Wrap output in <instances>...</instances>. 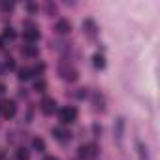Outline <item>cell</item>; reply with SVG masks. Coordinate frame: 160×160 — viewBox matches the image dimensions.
<instances>
[{"instance_id": "1", "label": "cell", "mask_w": 160, "mask_h": 160, "mask_svg": "<svg viewBox=\"0 0 160 160\" xmlns=\"http://www.w3.org/2000/svg\"><path fill=\"white\" fill-rule=\"evenodd\" d=\"M17 113V106L13 100H0V115L4 119H12Z\"/></svg>"}, {"instance_id": "2", "label": "cell", "mask_w": 160, "mask_h": 160, "mask_svg": "<svg viewBox=\"0 0 160 160\" xmlns=\"http://www.w3.org/2000/svg\"><path fill=\"white\" fill-rule=\"evenodd\" d=\"M96 154H98V147L94 143H85L79 147V156L83 160H92V158H96Z\"/></svg>"}, {"instance_id": "3", "label": "cell", "mask_w": 160, "mask_h": 160, "mask_svg": "<svg viewBox=\"0 0 160 160\" xmlns=\"http://www.w3.org/2000/svg\"><path fill=\"white\" fill-rule=\"evenodd\" d=\"M58 117H60L62 124H72L77 119V109L75 108H62L58 111Z\"/></svg>"}, {"instance_id": "4", "label": "cell", "mask_w": 160, "mask_h": 160, "mask_svg": "<svg viewBox=\"0 0 160 160\" xmlns=\"http://www.w3.org/2000/svg\"><path fill=\"white\" fill-rule=\"evenodd\" d=\"M28 28L23 32V38H25V42L28 43V45H34V42H38L40 40V32L32 27V25H27Z\"/></svg>"}, {"instance_id": "5", "label": "cell", "mask_w": 160, "mask_h": 160, "mask_svg": "<svg viewBox=\"0 0 160 160\" xmlns=\"http://www.w3.org/2000/svg\"><path fill=\"white\" fill-rule=\"evenodd\" d=\"M40 109H42L43 115H53L55 109H57V102H55L53 98H43V100L40 102Z\"/></svg>"}, {"instance_id": "6", "label": "cell", "mask_w": 160, "mask_h": 160, "mask_svg": "<svg viewBox=\"0 0 160 160\" xmlns=\"http://www.w3.org/2000/svg\"><path fill=\"white\" fill-rule=\"evenodd\" d=\"M83 30L92 38V36H96V30H98V28H96V23H94L92 19H87V21H83Z\"/></svg>"}, {"instance_id": "7", "label": "cell", "mask_w": 160, "mask_h": 160, "mask_svg": "<svg viewBox=\"0 0 160 160\" xmlns=\"http://www.w3.org/2000/svg\"><path fill=\"white\" fill-rule=\"evenodd\" d=\"M60 73L66 81H75L77 79V70H73V68H60Z\"/></svg>"}, {"instance_id": "8", "label": "cell", "mask_w": 160, "mask_h": 160, "mask_svg": "<svg viewBox=\"0 0 160 160\" xmlns=\"http://www.w3.org/2000/svg\"><path fill=\"white\" fill-rule=\"evenodd\" d=\"M70 30H72V23H70V21H66V19L57 21V32H60V34H68Z\"/></svg>"}, {"instance_id": "9", "label": "cell", "mask_w": 160, "mask_h": 160, "mask_svg": "<svg viewBox=\"0 0 160 160\" xmlns=\"http://www.w3.org/2000/svg\"><path fill=\"white\" fill-rule=\"evenodd\" d=\"M70 136H72V134H68L66 130H62V128H58V126H57V128H53V138H57L58 141H64V139H66V138H70Z\"/></svg>"}, {"instance_id": "10", "label": "cell", "mask_w": 160, "mask_h": 160, "mask_svg": "<svg viewBox=\"0 0 160 160\" xmlns=\"http://www.w3.org/2000/svg\"><path fill=\"white\" fill-rule=\"evenodd\" d=\"M17 73H19V79H21V81H27V79H30V77L34 75V70H32V68H21Z\"/></svg>"}, {"instance_id": "11", "label": "cell", "mask_w": 160, "mask_h": 160, "mask_svg": "<svg viewBox=\"0 0 160 160\" xmlns=\"http://www.w3.org/2000/svg\"><path fill=\"white\" fill-rule=\"evenodd\" d=\"M138 156H139V160H151V156L147 152V147L143 143H138Z\"/></svg>"}, {"instance_id": "12", "label": "cell", "mask_w": 160, "mask_h": 160, "mask_svg": "<svg viewBox=\"0 0 160 160\" xmlns=\"http://www.w3.org/2000/svg\"><path fill=\"white\" fill-rule=\"evenodd\" d=\"M21 53H23L25 57H36V55H38V49H36L34 45H25V47L21 49Z\"/></svg>"}, {"instance_id": "13", "label": "cell", "mask_w": 160, "mask_h": 160, "mask_svg": "<svg viewBox=\"0 0 160 160\" xmlns=\"http://www.w3.org/2000/svg\"><path fill=\"white\" fill-rule=\"evenodd\" d=\"M32 147H34L38 152H43V151H45V141L40 139V138H34V139H32Z\"/></svg>"}, {"instance_id": "14", "label": "cell", "mask_w": 160, "mask_h": 160, "mask_svg": "<svg viewBox=\"0 0 160 160\" xmlns=\"http://www.w3.org/2000/svg\"><path fill=\"white\" fill-rule=\"evenodd\" d=\"M15 36H17V34H15V30H13L12 27H6L4 32H2V38H4V40H15Z\"/></svg>"}, {"instance_id": "15", "label": "cell", "mask_w": 160, "mask_h": 160, "mask_svg": "<svg viewBox=\"0 0 160 160\" xmlns=\"http://www.w3.org/2000/svg\"><path fill=\"white\" fill-rule=\"evenodd\" d=\"M92 64H94L96 68H104V66H106V58H104L102 55H98V53H96V55L92 57Z\"/></svg>"}, {"instance_id": "16", "label": "cell", "mask_w": 160, "mask_h": 160, "mask_svg": "<svg viewBox=\"0 0 160 160\" xmlns=\"http://www.w3.org/2000/svg\"><path fill=\"white\" fill-rule=\"evenodd\" d=\"M34 89H36L38 92H43V91L47 89V85H45V81H43V79H40V81H36V85H34Z\"/></svg>"}, {"instance_id": "17", "label": "cell", "mask_w": 160, "mask_h": 160, "mask_svg": "<svg viewBox=\"0 0 160 160\" xmlns=\"http://www.w3.org/2000/svg\"><path fill=\"white\" fill-rule=\"evenodd\" d=\"M94 104H96V109L98 111H104V100H102V96H94Z\"/></svg>"}, {"instance_id": "18", "label": "cell", "mask_w": 160, "mask_h": 160, "mask_svg": "<svg viewBox=\"0 0 160 160\" xmlns=\"http://www.w3.org/2000/svg\"><path fill=\"white\" fill-rule=\"evenodd\" d=\"M17 158L19 160H28V151L27 149H19L17 151Z\"/></svg>"}, {"instance_id": "19", "label": "cell", "mask_w": 160, "mask_h": 160, "mask_svg": "<svg viewBox=\"0 0 160 160\" xmlns=\"http://www.w3.org/2000/svg\"><path fill=\"white\" fill-rule=\"evenodd\" d=\"M0 8H2L4 12H12V10H13V4H12V2H6V0H2V2H0Z\"/></svg>"}, {"instance_id": "20", "label": "cell", "mask_w": 160, "mask_h": 160, "mask_svg": "<svg viewBox=\"0 0 160 160\" xmlns=\"http://www.w3.org/2000/svg\"><path fill=\"white\" fill-rule=\"evenodd\" d=\"M25 8H27V10H28L30 13H36V12H38V6H36V4H32V2H28V4H27Z\"/></svg>"}, {"instance_id": "21", "label": "cell", "mask_w": 160, "mask_h": 160, "mask_svg": "<svg viewBox=\"0 0 160 160\" xmlns=\"http://www.w3.org/2000/svg\"><path fill=\"white\" fill-rule=\"evenodd\" d=\"M6 68H8V70H15V62H13V58H8V60H6Z\"/></svg>"}, {"instance_id": "22", "label": "cell", "mask_w": 160, "mask_h": 160, "mask_svg": "<svg viewBox=\"0 0 160 160\" xmlns=\"http://www.w3.org/2000/svg\"><path fill=\"white\" fill-rule=\"evenodd\" d=\"M87 96V89H79V92H77V98H85Z\"/></svg>"}, {"instance_id": "23", "label": "cell", "mask_w": 160, "mask_h": 160, "mask_svg": "<svg viewBox=\"0 0 160 160\" xmlns=\"http://www.w3.org/2000/svg\"><path fill=\"white\" fill-rule=\"evenodd\" d=\"M6 92V85L4 83H0V94H4Z\"/></svg>"}, {"instance_id": "24", "label": "cell", "mask_w": 160, "mask_h": 160, "mask_svg": "<svg viewBox=\"0 0 160 160\" xmlns=\"http://www.w3.org/2000/svg\"><path fill=\"white\" fill-rule=\"evenodd\" d=\"M4 42H6V40H4L2 36H0V49H4Z\"/></svg>"}, {"instance_id": "25", "label": "cell", "mask_w": 160, "mask_h": 160, "mask_svg": "<svg viewBox=\"0 0 160 160\" xmlns=\"http://www.w3.org/2000/svg\"><path fill=\"white\" fill-rule=\"evenodd\" d=\"M45 160H58V158H55V156H45Z\"/></svg>"}, {"instance_id": "26", "label": "cell", "mask_w": 160, "mask_h": 160, "mask_svg": "<svg viewBox=\"0 0 160 160\" xmlns=\"http://www.w3.org/2000/svg\"><path fill=\"white\" fill-rule=\"evenodd\" d=\"M0 160H2V154H0Z\"/></svg>"}]
</instances>
